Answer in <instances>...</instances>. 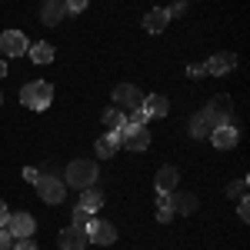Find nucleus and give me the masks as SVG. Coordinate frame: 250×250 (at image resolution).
<instances>
[{"label":"nucleus","mask_w":250,"mask_h":250,"mask_svg":"<svg viewBox=\"0 0 250 250\" xmlns=\"http://www.w3.org/2000/svg\"><path fill=\"white\" fill-rule=\"evenodd\" d=\"M63 3H67V14H80V10H87L90 0H63Z\"/></svg>","instance_id":"27"},{"label":"nucleus","mask_w":250,"mask_h":250,"mask_svg":"<svg viewBox=\"0 0 250 250\" xmlns=\"http://www.w3.org/2000/svg\"><path fill=\"white\" fill-rule=\"evenodd\" d=\"M10 250H37V244H34V237H17L10 244Z\"/></svg>","instance_id":"26"},{"label":"nucleus","mask_w":250,"mask_h":250,"mask_svg":"<svg viewBox=\"0 0 250 250\" xmlns=\"http://www.w3.org/2000/svg\"><path fill=\"white\" fill-rule=\"evenodd\" d=\"M144 114L147 117H167L170 114V104H167V97L164 94H150V97H144Z\"/></svg>","instance_id":"14"},{"label":"nucleus","mask_w":250,"mask_h":250,"mask_svg":"<svg viewBox=\"0 0 250 250\" xmlns=\"http://www.w3.org/2000/svg\"><path fill=\"white\" fill-rule=\"evenodd\" d=\"M50 100H54V87L47 80H30V83L20 87V104L30 107V110H47Z\"/></svg>","instance_id":"1"},{"label":"nucleus","mask_w":250,"mask_h":250,"mask_svg":"<svg viewBox=\"0 0 250 250\" xmlns=\"http://www.w3.org/2000/svg\"><path fill=\"white\" fill-rule=\"evenodd\" d=\"M230 110H233L230 97L220 94V97H213L210 104L204 107V117H207V124H210L213 130H217V127H227V124H230Z\"/></svg>","instance_id":"5"},{"label":"nucleus","mask_w":250,"mask_h":250,"mask_svg":"<svg viewBox=\"0 0 250 250\" xmlns=\"http://www.w3.org/2000/svg\"><path fill=\"white\" fill-rule=\"evenodd\" d=\"M67 17V3L63 0H43V10H40V20L47 23V27H54L60 20Z\"/></svg>","instance_id":"12"},{"label":"nucleus","mask_w":250,"mask_h":250,"mask_svg":"<svg viewBox=\"0 0 250 250\" xmlns=\"http://www.w3.org/2000/svg\"><path fill=\"white\" fill-rule=\"evenodd\" d=\"M164 10H167V17H180V14H184V10H187V3H184V0H177V3H170V7H164Z\"/></svg>","instance_id":"28"},{"label":"nucleus","mask_w":250,"mask_h":250,"mask_svg":"<svg viewBox=\"0 0 250 250\" xmlns=\"http://www.w3.org/2000/svg\"><path fill=\"white\" fill-rule=\"evenodd\" d=\"M27 54H30V60H34V63H50L57 50H54V43L40 40V43H30V47H27Z\"/></svg>","instance_id":"17"},{"label":"nucleus","mask_w":250,"mask_h":250,"mask_svg":"<svg viewBox=\"0 0 250 250\" xmlns=\"http://www.w3.org/2000/svg\"><path fill=\"white\" fill-rule=\"evenodd\" d=\"M233 67H237V57H233V54H213V57L207 60V74H213V77L230 74Z\"/></svg>","instance_id":"13"},{"label":"nucleus","mask_w":250,"mask_h":250,"mask_svg":"<svg viewBox=\"0 0 250 250\" xmlns=\"http://www.w3.org/2000/svg\"><path fill=\"white\" fill-rule=\"evenodd\" d=\"M34 187H37L40 200H47V204H63V197H67V184L54 173H40Z\"/></svg>","instance_id":"4"},{"label":"nucleus","mask_w":250,"mask_h":250,"mask_svg":"<svg viewBox=\"0 0 250 250\" xmlns=\"http://www.w3.org/2000/svg\"><path fill=\"white\" fill-rule=\"evenodd\" d=\"M210 140H213L217 150H233V147H237V127H233V124L217 127V130H210Z\"/></svg>","instance_id":"11"},{"label":"nucleus","mask_w":250,"mask_h":250,"mask_svg":"<svg viewBox=\"0 0 250 250\" xmlns=\"http://www.w3.org/2000/svg\"><path fill=\"white\" fill-rule=\"evenodd\" d=\"M170 207L177 213H193V210H197V197H193V193H177V190H173Z\"/></svg>","instance_id":"19"},{"label":"nucleus","mask_w":250,"mask_h":250,"mask_svg":"<svg viewBox=\"0 0 250 250\" xmlns=\"http://www.w3.org/2000/svg\"><path fill=\"white\" fill-rule=\"evenodd\" d=\"M37 177H40L37 167H27V170H23V180H30V184H37Z\"/></svg>","instance_id":"33"},{"label":"nucleus","mask_w":250,"mask_h":250,"mask_svg":"<svg viewBox=\"0 0 250 250\" xmlns=\"http://www.w3.org/2000/svg\"><path fill=\"white\" fill-rule=\"evenodd\" d=\"M87 244H90V240H87V227H74V224H70L67 230L57 233V247L60 250H83Z\"/></svg>","instance_id":"8"},{"label":"nucleus","mask_w":250,"mask_h":250,"mask_svg":"<svg viewBox=\"0 0 250 250\" xmlns=\"http://www.w3.org/2000/svg\"><path fill=\"white\" fill-rule=\"evenodd\" d=\"M27 47H30V43H27V37H23L20 30H3V34H0V54H3V57H23Z\"/></svg>","instance_id":"6"},{"label":"nucleus","mask_w":250,"mask_h":250,"mask_svg":"<svg viewBox=\"0 0 250 250\" xmlns=\"http://www.w3.org/2000/svg\"><path fill=\"white\" fill-rule=\"evenodd\" d=\"M227 193H230V197H244V193H247V177H240V180H233L230 187H227Z\"/></svg>","instance_id":"24"},{"label":"nucleus","mask_w":250,"mask_h":250,"mask_svg":"<svg viewBox=\"0 0 250 250\" xmlns=\"http://www.w3.org/2000/svg\"><path fill=\"white\" fill-rule=\"evenodd\" d=\"M210 130H213V127L207 124L204 110H200V114H193V120H190V137H197V140H200V137H207Z\"/></svg>","instance_id":"22"},{"label":"nucleus","mask_w":250,"mask_h":250,"mask_svg":"<svg viewBox=\"0 0 250 250\" xmlns=\"http://www.w3.org/2000/svg\"><path fill=\"white\" fill-rule=\"evenodd\" d=\"M0 77H7V63L3 60H0Z\"/></svg>","instance_id":"35"},{"label":"nucleus","mask_w":250,"mask_h":250,"mask_svg":"<svg viewBox=\"0 0 250 250\" xmlns=\"http://www.w3.org/2000/svg\"><path fill=\"white\" fill-rule=\"evenodd\" d=\"M177 180H180V173H177V167H160L157 170V193H173L177 190Z\"/></svg>","instance_id":"15"},{"label":"nucleus","mask_w":250,"mask_h":250,"mask_svg":"<svg viewBox=\"0 0 250 250\" xmlns=\"http://www.w3.org/2000/svg\"><path fill=\"white\" fill-rule=\"evenodd\" d=\"M97 180H100V173H97L94 160H70L63 184H70V187H77V190H87V187H94Z\"/></svg>","instance_id":"2"},{"label":"nucleus","mask_w":250,"mask_h":250,"mask_svg":"<svg viewBox=\"0 0 250 250\" xmlns=\"http://www.w3.org/2000/svg\"><path fill=\"white\" fill-rule=\"evenodd\" d=\"M207 74V63H190L187 67V77H204Z\"/></svg>","instance_id":"31"},{"label":"nucleus","mask_w":250,"mask_h":250,"mask_svg":"<svg viewBox=\"0 0 250 250\" xmlns=\"http://www.w3.org/2000/svg\"><path fill=\"white\" fill-rule=\"evenodd\" d=\"M0 104H3V94H0Z\"/></svg>","instance_id":"36"},{"label":"nucleus","mask_w":250,"mask_h":250,"mask_svg":"<svg viewBox=\"0 0 250 250\" xmlns=\"http://www.w3.org/2000/svg\"><path fill=\"white\" fill-rule=\"evenodd\" d=\"M7 230H10L14 240H17V237H34L37 224H34L30 213H10V217H7Z\"/></svg>","instance_id":"10"},{"label":"nucleus","mask_w":250,"mask_h":250,"mask_svg":"<svg viewBox=\"0 0 250 250\" xmlns=\"http://www.w3.org/2000/svg\"><path fill=\"white\" fill-rule=\"evenodd\" d=\"M167 23H170V17H167V10H164V7H154V10L144 17V27H147L150 34H164V30H167Z\"/></svg>","instance_id":"16"},{"label":"nucleus","mask_w":250,"mask_h":250,"mask_svg":"<svg viewBox=\"0 0 250 250\" xmlns=\"http://www.w3.org/2000/svg\"><path fill=\"white\" fill-rule=\"evenodd\" d=\"M173 217V207H170V193H157V220L167 224Z\"/></svg>","instance_id":"23"},{"label":"nucleus","mask_w":250,"mask_h":250,"mask_svg":"<svg viewBox=\"0 0 250 250\" xmlns=\"http://www.w3.org/2000/svg\"><path fill=\"white\" fill-rule=\"evenodd\" d=\"M87 224H90V213L77 207V210H74V227H87Z\"/></svg>","instance_id":"29"},{"label":"nucleus","mask_w":250,"mask_h":250,"mask_svg":"<svg viewBox=\"0 0 250 250\" xmlns=\"http://www.w3.org/2000/svg\"><path fill=\"white\" fill-rule=\"evenodd\" d=\"M7 217H10V210H7V204L0 200V227H7Z\"/></svg>","instance_id":"34"},{"label":"nucleus","mask_w":250,"mask_h":250,"mask_svg":"<svg viewBox=\"0 0 250 250\" xmlns=\"http://www.w3.org/2000/svg\"><path fill=\"white\" fill-rule=\"evenodd\" d=\"M117 150H120V140H117L114 130L104 134V137H97V157H114Z\"/></svg>","instance_id":"18"},{"label":"nucleus","mask_w":250,"mask_h":250,"mask_svg":"<svg viewBox=\"0 0 250 250\" xmlns=\"http://www.w3.org/2000/svg\"><path fill=\"white\" fill-rule=\"evenodd\" d=\"M147 120H150V117L144 114V107H134V110H130V120H127V124H134V127H144Z\"/></svg>","instance_id":"25"},{"label":"nucleus","mask_w":250,"mask_h":250,"mask_svg":"<svg viewBox=\"0 0 250 250\" xmlns=\"http://www.w3.org/2000/svg\"><path fill=\"white\" fill-rule=\"evenodd\" d=\"M117 140H120V147H127V150H147L150 147V130L147 127H134V124H124V127H117L114 130Z\"/></svg>","instance_id":"3"},{"label":"nucleus","mask_w":250,"mask_h":250,"mask_svg":"<svg viewBox=\"0 0 250 250\" xmlns=\"http://www.w3.org/2000/svg\"><path fill=\"white\" fill-rule=\"evenodd\" d=\"M80 210H87V213H97L100 210V207H104V197H100V193L94 190V187H87V190H83V197H80V204H77Z\"/></svg>","instance_id":"20"},{"label":"nucleus","mask_w":250,"mask_h":250,"mask_svg":"<svg viewBox=\"0 0 250 250\" xmlns=\"http://www.w3.org/2000/svg\"><path fill=\"white\" fill-rule=\"evenodd\" d=\"M237 213H240V220H250V200H247V197H240V204H237Z\"/></svg>","instance_id":"30"},{"label":"nucleus","mask_w":250,"mask_h":250,"mask_svg":"<svg viewBox=\"0 0 250 250\" xmlns=\"http://www.w3.org/2000/svg\"><path fill=\"white\" fill-rule=\"evenodd\" d=\"M87 240L90 244H100V247H107V244H114L117 240V230H114V224H107V220H90L87 224Z\"/></svg>","instance_id":"9"},{"label":"nucleus","mask_w":250,"mask_h":250,"mask_svg":"<svg viewBox=\"0 0 250 250\" xmlns=\"http://www.w3.org/2000/svg\"><path fill=\"white\" fill-rule=\"evenodd\" d=\"M100 120H104V127H107V130H117V127H124V124H127V117H124V110H117V107H107Z\"/></svg>","instance_id":"21"},{"label":"nucleus","mask_w":250,"mask_h":250,"mask_svg":"<svg viewBox=\"0 0 250 250\" xmlns=\"http://www.w3.org/2000/svg\"><path fill=\"white\" fill-rule=\"evenodd\" d=\"M10 244H14L10 230H7V227H0V250H10Z\"/></svg>","instance_id":"32"},{"label":"nucleus","mask_w":250,"mask_h":250,"mask_svg":"<svg viewBox=\"0 0 250 250\" xmlns=\"http://www.w3.org/2000/svg\"><path fill=\"white\" fill-rule=\"evenodd\" d=\"M144 104V94L137 90L134 83H120V87H114V107L117 110H134V107H140Z\"/></svg>","instance_id":"7"}]
</instances>
